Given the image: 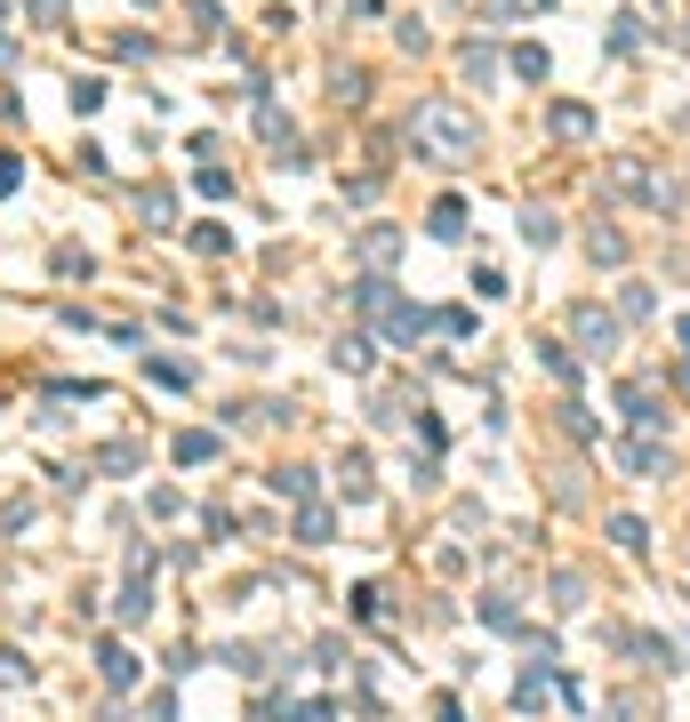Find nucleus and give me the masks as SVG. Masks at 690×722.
<instances>
[{
  "mask_svg": "<svg viewBox=\"0 0 690 722\" xmlns=\"http://www.w3.org/2000/svg\"><path fill=\"white\" fill-rule=\"evenodd\" d=\"M410 144L425 161H474L482 153V121L465 113V105H450V97H425V105H410Z\"/></svg>",
  "mask_w": 690,
  "mask_h": 722,
  "instance_id": "nucleus-1",
  "label": "nucleus"
},
{
  "mask_svg": "<svg viewBox=\"0 0 690 722\" xmlns=\"http://www.w3.org/2000/svg\"><path fill=\"white\" fill-rule=\"evenodd\" d=\"M571 329H578V345H586V354H611V345H618V321L602 314V305H578V314H571Z\"/></svg>",
  "mask_w": 690,
  "mask_h": 722,
  "instance_id": "nucleus-2",
  "label": "nucleus"
},
{
  "mask_svg": "<svg viewBox=\"0 0 690 722\" xmlns=\"http://www.w3.org/2000/svg\"><path fill=\"white\" fill-rule=\"evenodd\" d=\"M153 562H129V586H120V626H145L153 618V586H145Z\"/></svg>",
  "mask_w": 690,
  "mask_h": 722,
  "instance_id": "nucleus-3",
  "label": "nucleus"
},
{
  "mask_svg": "<svg viewBox=\"0 0 690 722\" xmlns=\"http://www.w3.org/2000/svg\"><path fill=\"white\" fill-rule=\"evenodd\" d=\"M330 362L345 369V378H370V362H378V345H370V338H361V329H345V338L330 345Z\"/></svg>",
  "mask_w": 690,
  "mask_h": 722,
  "instance_id": "nucleus-4",
  "label": "nucleus"
},
{
  "mask_svg": "<svg viewBox=\"0 0 690 722\" xmlns=\"http://www.w3.org/2000/svg\"><path fill=\"white\" fill-rule=\"evenodd\" d=\"M394 250H401V225H361V233H354V257L361 265H385Z\"/></svg>",
  "mask_w": 690,
  "mask_h": 722,
  "instance_id": "nucleus-5",
  "label": "nucleus"
},
{
  "mask_svg": "<svg viewBox=\"0 0 690 722\" xmlns=\"http://www.w3.org/2000/svg\"><path fill=\"white\" fill-rule=\"evenodd\" d=\"M337 490H345V506H361V498H370V449H345V466H337Z\"/></svg>",
  "mask_w": 690,
  "mask_h": 722,
  "instance_id": "nucleus-6",
  "label": "nucleus"
},
{
  "mask_svg": "<svg viewBox=\"0 0 690 722\" xmlns=\"http://www.w3.org/2000/svg\"><path fill=\"white\" fill-rule=\"evenodd\" d=\"M97 674H105V691H129L137 683V658L120 650V643H97Z\"/></svg>",
  "mask_w": 690,
  "mask_h": 722,
  "instance_id": "nucleus-7",
  "label": "nucleus"
},
{
  "mask_svg": "<svg viewBox=\"0 0 690 722\" xmlns=\"http://www.w3.org/2000/svg\"><path fill=\"white\" fill-rule=\"evenodd\" d=\"M266 482H273V498H290V506H306V498H314V466H273Z\"/></svg>",
  "mask_w": 690,
  "mask_h": 722,
  "instance_id": "nucleus-8",
  "label": "nucleus"
},
{
  "mask_svg": "<svg viewBox=\"0 0 690 722\" xmlns=\"http://www.w3.org/2000/svg\"><path fill=\"white\" fill-rule=\"evenodd\" d=\"M546 129H554L562 144H578V137H595V113H586V105H554V113H546Z\"/></svg>",
  "mask_w": 690,
  "mask_h": 722,
  "instance_id": "nucleus-9",
  "label": "nucleus"
},
{
  "mask_svg": "<svg viewBox=\"0 0 690 722\" xmlns=\"http://www.w3.org/2000/svg\"><path fill=\"white\" fill-rule=\"evenodd\" d=\"M458 65H465V80L482 89V80H498V49H490V40H465V49H458Z\"/></svg>",
  "mask_w": 690,
  "mask_h": 722,
  "instance_id": "nucleus-10",
  "label": "nucleus"
},
{
  "mask_svg": "<svg viewBox=\"0 0 690 722\" xmlns=\"http://www.w3.org/2000/svg\"><path fill=\"white\" fill-rule=\"evenodd\" d=\"M425 233H434V241H465V201H434Z\"/></svg>",
  "mask_w": 690,
  "mask_h": 722,
  "instance_id": "nucleus-11",
  "label": "nucleus"
},
{
  "mask_svg": "<svg viewBox=\"0 0 690 722\" xmlns=\"http://www.w3.org/2000/svg\"><path fill=\"white\" fill-rule=\"evenodd\" d=\"M385 338L418 345V338H425V314H418V305H385Z\"/></svg>",
  "mask_w": 690,
  "mask_h": 722,
  "instance_id": "nucleus-12",
  "label": "nucleus"
},
{
  "mask_svg": "<svg viewBox=\"0 0 690 722\" xmlns=\"http://www.w3.org/2000/svg\"><path fill=\"white\" fill-rule=\"evenodd\" d=\"M330 530H337V522H330V506H314V498L297 506V539H306V546H330Z\"/></svg>",
  "mask_w": 690,
  "mask_h": 722,
  "instance_id": "nucleus-13",
  "label": "nucleus"
},
{
  "mask_svg": "<svg viewBox=\"0 0 690 722\" xmlns=\"http://www.w3.org/2000/svg\"><path fill=\"white\" fill-rule=\"evenodd\" d=\"M522 241H531V250H554V241H562V217H554V210H531V217H522Z\"/></svg>",
  "mask_w": 690,
  "mask_h": 722,
  "instance_id": "nucleus-14",
  "label": "nucleus"
},
{
  "mask_svg": "<svg viewBox=\"0 0 690 722\" xmlns=\"http://www.w3.org/2000/svg\"><path fill=\"white\" fill-rule=\"evenodd\" d=\"M586 257H595V265H618V257H626V233H618V225H595V233H586Z\"/></svg>",
  "mask_w": 690,
  "mask_h": 722,
  "instance_id": "nucleus-15",
  "label": "nucleus"
},
{
  "mask_svg": "<svg viewBox=\"0 0 690 722\" xmlns=\"http://www.w3.org/2000/svg\"><path fill=\"white\" fill-rule=\"evenodd\" d=\"M137 210H145V225H169V217H177V193H169V185H145V193H137Z\"/></svg>",
  "mask_w": 690,
  "mask_h": 722,
  "instance_id": "nucleus-16",
  "label": "nucleus"
},
{
  "mask_svg": "<svg viewBox=\"0 0 690 722\" xmlns=\"http://www.w3.org/2000/svg\"><path fill=\"white\" fill-rule=\"evenodd\" d=\"M611 546L618 554H642V546H651V530H642L635 514H611Z\"/></svg>",
  "mask_w": 690,
  "mask_h": 722,
  "instance_id": "nucleus-17",
  "label": "nucleus"
},
{
  "mask_svg": "<svg viewBox=\"0 0 690 722\" xmlns=\"http://www.w3.org/2000/svg\"><path fill=\"white\" fill-rule=\"evenodd\" d=\"M217 458V433H177V466H209Z\"/></svg>",
  "mask_w": 690,
  "mask_h": 722,
  "instance_id": "nucleus-18",
  "label": "nucleus"
},
{
  "mask_svg": "<svg viewBox=\"0 0 690 722\" xmlns=\"http://www.w3.org/2000/svg\"><path fill=\"white\" fill-rule=\"evenodd\" d=\"M618 458H626V473H659V442H651V433H635Z\"/></svg>",
  "mask_w": 690,
  "mask_h": 722,
  "instance_id": "nucleus-19",
  "label": "nucleus"
},
{
  "mask_svg": "<svg viewBox=\"0 0 690 722\" xmlns=\"http://www.w3.org/2000/svg\"><path fill=\"white\" fill-rule=\"evenodd\" d=\"M354 305H361V314H385V305H394V289H385V274L354 281Z\"/></svg>",
  "mask_w": 690,
  "mask_h": 722,
  "instance_id": "nucleus-20",
  "label": "nucleus"
},
{
  "mask_svg": "<svg viewBox=\"0 0 690 722\" xmlns=\"http://www.w3.org/2000/svg\"><path fill=\"white\" fill-rule=\"evenodd\" d=\"M89 466H105V473H129V466H137V442H105Z\"/></svg>",
  "mask_w": 690,
  "mask_h": 722,
  "instance_id": "nucleus-21",
  "label": "nucleus"
},
{
  "mask_svg": "<svg viewBox=\"0 0 690 722\" xmlns=\"http://www.w3.org/2000/svg\"><path fill=\"white\" fill-rule=\"evenodd\" d=\"M97 105H105V80L80 73V80H73V113H97Z\"/></svg>",
  "mask_w": 690,
  "mask_h": 722,
  "instance_id": "nucleus-22",
  "label": "nucleus"
},
{
  "mask_svg": "<svg viewBox=\"0 0 690 722\" xmlns=\"http://www.w3.org/2000/svg\"><path fill=\"white\" fill-rule=\"evenodd\" d=\"M482 626H498V634H514L522 618H514V603H506V594H490V603H482Z\"/></svg>",
  "mask_w": 690,
  "mask_h": 722,
  "instance_id": "nucleus-23",
  "label": "nucleus"
},
{
  "mask_svg": "<svg viewBox=\"0 0 690 722\" xmlns=\"http://www.w3.org/2000/svg\"><path fill=\"white\" fill-rule=\"evenodd\" d=\"M145 378H153V385H169V394H177V385H193V369H186V362H145Z\"/></svg>",
  "mask_w": 690,
  "mask_h": 722,
  "instance_id": "nucleus-24",
  "label": "nucleus"
},
{
  "mask_svg": "<svg viewBox=\"0 0 690 722\" xmlns=\"http://www.w3.org/2000/svg\"><path fill=\"white\" fill-rule=\"evenodd\" d=\"M49 265H56V274H65V281H80V274H89V250H80V241H65V250H56Z\"/></svg>",
  "mask_w": 690,
  "mask_h": 722,
  "instance_id": "nucleus-25",
  "label": "nucleus"
},
{
  "mask_svg": "<svg viewBox=\"0 0 690 722\" xmlns=\"http://www.w3.org/2000/svg\"><path fill=\"white\" fill-rule=\"evenodd\" d=\"M193 250H201V257H226V250H233V233H226V225H201Z\"/></svg>",
  "mask_w": 690,
  "mask_h": 722,
  "instance_id": "nucleus-26",
  "label": "nucleus"
},
{
  "mask_svg": "<svg viewBox=\"0 0 690 722\" xmlns=\"http://www.w3.org/2000/svg\"><path fill=\"white\" fill-rule=\"evenodd\" d=\"M354 618H370V626H378V618H385V594H378V586H354Z\"/></svg>",
  "mask_w": 690,
  "mask_h": 722,
  "instance_id": "nucleus-27",
  "label": "nucleus"
},
{
  "mask_svg": "<svg viewBox=\"0 0 690 722\" xmlns=\"http://www.w3.org/2000/svg\"><path fill=\"white\" fill-rule=\"evenodd\" d=\"M370 97V73H337V105H361Z\"/></svg>",
  "mask_w": 690,
  "mask_h": 722,
  "instance_id": "nucleus-28",
  "label": "nucleus"
},
{
  "mask_svg": "<svg viewBox=\"0 0 690 722\" xmlns=\"http://www.w3.org/2000/svg\"><path fill=\"white\" fill-rule=\"evenodd\" d=\"M193 185H201V193H209V201H226V193H233V177H226V169H217V161H209V169H201Z\"/></svg>",
  "mask_w": 690,
  "mask_h": 722,
  "instance_id": "nucleus-29",
  "label": "nucleus"
},
{
  "mask_svg": "<svg viewBox=\"0 0 690 722\" xmlns=\"http://www.w3.org/2000/svg\"><path fill=\"white\" fill-rule=\"evenodd\" d=\"M538 362H546V369H554V378H578V362H571V354H562V345H546V338H538Z\"/></svg>",
  "mask_w": 690,
  "mask_h": 722,
  "instance_id": "nucleus-30",
  "label": "nucleus"
},
{
  "mask_svg": "<svg viewBox=\"0 0 690 722\" xmlns=\"http://www.w3.org/2000/svg\"><path fill=\"white\" fill-rule=\"evenodd\" d=\"M514 707H546V674H522V683H514Z\"/></svg>",
  "mask_w": 690,
  "mask_h": 722,
  "instance_id": "nucleus-31",
  "label": "nucleus"
},
{
  "mask_svg": "<svg viewBox=\"0 0 690 722\" xmlns=\"http://www.w3.org/2000/svg\"><path fill=\"white\" fill-rule=\"evenodd\" d=\"M25 16L33 25H65V0H25Z\"/></svg>",
  "mask_w": 690,
  "mask_h": 722,
  "instance_id": "nucleus-32",
  "label": "nucleus"
},
{
  "mask_svg": "<svg viewBox=\"0 0 690 722\" xmlns=\"http://www.w3.org/2000/svg\"><path fill=\"white\" fill-rule=\"evenodd\" d=\"M514 73L522 80H546V49H514Z\"/></svg>",
  "mask_w": 690,
  "mask_h": 722,
  "instance_id": "nucleus-33",
  "label": "nucleus"
},
{
  "mask_svg": "<svg viewBox=\"0 0 690 722\" xmlns=\"http://www.w3.org/2000/svg\"><path fill=\"white\" fill-rule=\"evenodd\" d=\"M16 185H25V161H16V153H0V201H9Z\"/></svg>",
  "mask_w": 690,
  "mask_h": 722,
  "instance_id": "nucleus-34",
  "label": "nucleus"
},
{
  "mask_svg": "<svg viewBox=\"0 0 690 722\" xmlns=\"http://www.w3.org/2000/svg\"><path fill=\"white\" fill-rule=\"evenodd\" d=\"M9 683H25V658H16V650H0V691H9Z\"/></svg>",
  "mask_w": 690,
  "mask_h": 722,
  "instance_id": "nucleus-35",
  "label": "nucleus"
},
{
  "mask_svg": "<svg viewBox=\"0 0 690 722\" xmlns=\"http://www.w3.org/2000/svg\"><path fill=\"white\" fill-rule=\"evenodd\" d=\"M434 722H465V707L458 698H434Z\"/></svg>",
  "mask_w": 690,
  "mask_h": 722,
  "instance_id": "nucleus-36",
  "label": "nucleus"
},
{
  "mask_svg": "<svg viewBox=\"0 0 690 722\" xmlns=\"http://www.w3.org/2000/svg\"><path fill=\"white\" fill-rule=\"evenodd\" d=\"M675 338H682V354H690V314H682V321H675Z\"/></svg>",
  "mask_w": 690,
  "mask_h": 722,
  "instance_id": "nucleus-37",
  "label": "nucleus"
},
{
  "mask_svg": "<svg viewBox=\"0 0 690 722\" xmlns=\"http://www.w3.org/2000/svg\"><path fill=\"white\" fill-rule=\"evenodd\" d=\"M137 9H153V0H137Z\"/></svg>",
  "mask_w": 690,
  "mask_h": 722,
  "instance_id": "nucleus-38",
  "label": "nucleus"
},
{
  "mask_svg": "<svg viewBox=\"0 0 690 722\" xmlns=\"http://www.w3.org/2000/svg\"><path fill=\"white\" fill-rule=\"evenodd\" d=\"M0 16H9V0H0Z\"/></svg>",
  "mask_w": 690,
  "mask_h": 722,
  "instance_id": "nucleus-39",
  "label": "nucleus"
}]
</instances>
